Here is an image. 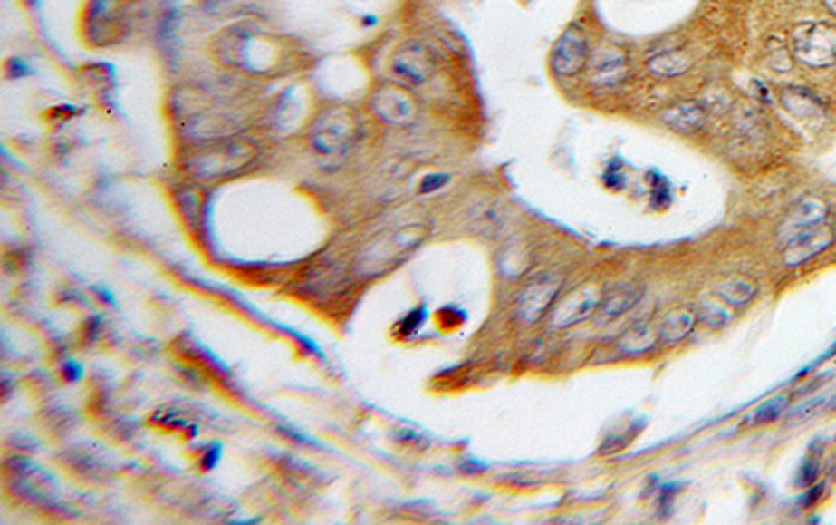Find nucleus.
Masks as SVG:
<instances>
[{"mask_svg":"<svg viewBox=\"0 0 836 525\" xmlns=\"http://www.w3.org/2000/svg\"><path fill=\"white\" fill-rule=\"evenodd\" d=\"M447 180H450V176L447 174H429V176H425L423 182H420L418 190L420 193H433V190H439L441 187H446Z\"/></svg>","mask_w":836,"mask_h":525,"instance_id":"25","label":"nucleus"},{"mask_svg":"<svg viewBox=\"0 0 836 525\" xmlns=\"http://www.w3.org/2000/svg\"><path fill=\"white\" fill-rule=\"evenodd\" d=\"M360 132L356 113L348 107H331L318 115L310 139L318 153L343 155L353 145Z\"/></svg>","mask_w":836,"mask_h":525,"instance_id":"3","label":"nucleus"},{"mask_svg":"<svg viewBox=\"0 0 836 525\" xmlns=\"http://www.w3.org/2000/svg\"><path fill=\"white\" fill-rule=\"evenodd\" d=\"M647 67H649V72L652 73V76L676 78V76H682V73L688 72L690 61H688V57H686L684 53H679V51H663V53L652 54V57L649 59Z\"/></svg>","mask_w":836,"mask_h":525,"instance_id":"18","label":"nucleus"},{"mask_svg":"<svg viewBox=\"0 0 836 525\" xmlns=\"http://www.w3.org/2000/svg\"><path fill=\"white\" fill-rule=\"evenodd\" d=\"M832 241H834V233L831 227H826V224H818V227L801 230V233L791 237L783 245L784 264L791 266V268H797V266L810 262L812 258H815L824 249L831 248Z\"/></svg>","mask_w":836,"mask_h":525,"instance_id":"9","label":"nucleus"},{"mask_svg":"<svg viewBox=\"0 0 836 525\" xmlns=\"http://www.w3.org/2000/svg\"><path fill=\"white\" fill-rule=\"evenodd\" d=\"M822 404H824V398H813V400L807 402V404L799 406V408H794L791 417H793V419H807V417H812V414H813L815 411H818V408H820Z\"/></svg>","mask_w":836,"mask_h":525,"instance_id":"26","label":"nucleus"},{"mask_svg":"<svg viewBox=\"0 0 836 525\" xmlns=\"http://www.w3.org/2000/svg\"><path fill=\"white\" fill-rule=\"evenodd\" d=\"M425 320H427V308L425 306H420V308L417 310H412L410 315H408L402 323H399V329H402V335L404 337H410L414 335V333H417L420 326L425 325Z\"/></svg>","mask_w":836,"mask_h":525,"instance_id":"22","label":"nucleus"},{"mask_svg":"<svg viewBox=\"0 0 836 525\" xmlns=\"http://www.w3.org/2000/svg\"><path fill=\"white\" fill-rule=\"evenodd\" d=\"M822 490H824V488H822V486H815L813 490H810V494H807V496H805V499H803V504H813L815 501H818V499H820V494H822Z\"/></svg>","mask_w":836,"mask_h":525,"instance_id":"28","label":"nucleus"},{"mask_svg":"<svg viewBox=\"0 0 836 525\" xmlns=\"http://www.w3.org/2000/svg\"><path fill=\"white\" fill-rule=\"evenodd\" d=\"M786 395H778V398H772V400H767L764 402V404H761L755 414H753V419H755L757 423H770L774 419H778L780 414L784 413V408H786Z\"/></svg>","mask_w":836,"mask_h":525,"instance_id":"21","label":"nucleus"},{"mask_svg":"<svg viewBox=\"0 0 836 525\" xmlns=\"http://www.w3.org/2000/svg\"><path fill=\"white\" fill-rule=\"evenodd\" d=\"M562 289V278L550 272H543L532 278L525 287H523L519 302H516V316L521 323L533 325L540 318L546 316V312L553 308L554 299L559 297Z\"/></svg>","mask_w":836,"mask_h":525,"instance_id":"5","label":"nucleus"},{"mask_svg":"<svg viewBox=\"0 0 836 525\" xmlns=\"http://www.w3.org/2000/svg\"><path fill=\"white\" fill-rule=\"evenodd\" d=\"M757 293V285L746 277H730L724 283H719L717 296L730 306L749 304Z\"/></svg>","mask_w":836,"mask_h":525,"instance_id":"19","label":"nucleus"},{"mask_svg":"<svg viewBox=\"0 0 836 525\" xmlns=\"http://www.w3.org/2000/svg\"><path fill=\"white\" fill-rule=\"evenodd\" d=\"M601 291L594 285H583V287L571 291L553 312V326L556 329H569V326L580 325L590 318L601 306Z\"/></svg>","mask_w":836,"mask_h":525,"instance_id":"10","label":"nucleus"},{"mask_svg":"<svg viewBox=\"0 0 836 525\" xmlns=\"http://www.w3.org/2000/svg\"><path fill=\"white\" fill-rule=\"evenodd\" d=\"M437 61L433 53L420 43H408L399 46L391 59V70L408 86L423 84L435 73Z\"/></svg>","mask_w":836,"mask_h":525,"instance_id":"8","label":"nucleus"},{"mask_svg":"<svg viewBox=\"0 0 836 525\" xmlns=\"http://www.w3.org/2000/svg\"><path fill=\"white\" fill-rule=\"evenodd\" d=\"M661 120L679 134H697L706 122V107L701 101L684 99L665 109Z\"/></svg>","mask_w":836,"mask_h":525,"instance_id":"13","label":"nucleus"},{"mask_svg":"<svg viewBox=\"0 0 836 525\" xmlns=\"http://www.w3.org/2000/svg\"><path fill=\"white\" fill-rule=\"evenodd\" d=\"M372 112L391 126H408L417 120L418 107L410 92L402 86L383 84L372 94Z\"/></svg>","mask_w":836,"mask_h":525,"instance_id":"7","label":"nucleus"},{"mask_svg":"<svg viewBox=\"0 0 836 525\" xmlns=\"http://www.w3.org/2000/svg\"><path fill=\"white\" fill-rule=\"evenodd\" d=\"M658 335L657 331H652L649 325H636L623 333L620 339V350L625 354H644L650 352L657 345Z\"/></svg>","mask_w":836,"mask_h":525,"instance_id":"20","label":"nucleus"},{"mask_svg":"<svg viewBox=\"0 0 836 525\" xmlns=\"http://www.w3.org/2000/svg\"><path fill=\"white\" fill-rule=\"evenodd\" d=\"M794 59L813 70H824L836 63V25L826 22H810L794 27L793 32Z\"/></svg>","mask_w":836,"mask_h":525,"instance_id":"4","label":"nucleus"},{"mask_svg":"<svg viewBox=\"0 0 836 525\" xmlns=\"http://www.w3.org/2000/svg\"><path fill=\"white\" fill-rule=\"evenodd\" d=\"M780 101H783L786 112L794 115V120L807 122V124L824 120V105L805 88H784L783 94H780Z\"/></svg>","mask_w":836,"mask_h":525,"instance_id":"14","label":"nucleus"},{"mask_svg":"<svg viewBox=\"0 0 836 525\" xmlns=\"http://www.w3.org/2000/svg\"><path fill=\"white\" fill-rule=\"evenodd\" d=\"M644 296V289L638 285H621L613 291H609L607 296L601 299L598 312H601L602 320H617L623 315H628L631 308H636V304L640 302Z\"/></svg>","mask_w":836,"mask_h":525,"instance_id":"15","label":"nucleus"},{"mask_svg":"<svg viewBox=\"0 0 836 525\" xmlns=\"http://www.w3.org/2000/svg\"><path fill=\"white\" fill-rule=\"evenodd\" d=\"M629 73L628 59L615 49H607L598 53L592 63H590V82L601 88H615L625 82Z\"/></svg>","mask_w":836,"mask_h":525,"instance_id":"12","label":"nucleus"},{"mask_svg":"<svg viewBox=\"0 0 836 525\" xmlns=\"http://www.w3.org/2000/svg\"><path fill=\"white\" fill-rule=\"evenodd\" d=\"M818 473H820V462L815 459H807L803 462V467L799 469L797 483L801 488H810V486H813V481L818 480Z\"/></svg>","mask_w":836,"mask_h":525,"instance_id":"23","label":"nucleus"},{"mask_svg":"<svg viewBox=\"0 0 836 525\" xmlns=\"http://www.w3.org/2000/svg\"><path fill=\"white\" fill-rule=\"evenodd\" d=\"M590 61V43L586 32L580 25H571L561 34V38L556 40L553 57V72L561 78H571L583 72L588 67Z\"/></svg>","mask_w":836,"mask_h":525,"instance_id":"6","label":"nucleus"},{"mask_svg":"<svg viewBox=\"0 0 836 525\" xmlns=\"http://www.w3.org/2000/svg\"><path fill=\"white\" fill-rule=\"evenodd\" d=\"M63 373H65L67 381H78L82 377V368L76 363H67L65 368H63Z\"/></svg>","mask_w":836,"mask_h":525,"instance_id":"27","label":"nucleus"},{"mask_svg":"<svg viewBox=\"0 0 836 525\" xmlns=\"http://www.w3.org/2000/svg\"><path fill=\"white\" fill-rule=\"evenodd\" d=\"M427 230L418 224H410L396 230V233L380 235L375 241L366 245L360 251L356 260V270L362 277H379L385 270H391L393 266H398L425 241Z\"/></svg>","mask_w":836,"mask_h":525,"instance_id":"1","label":"nucleus"},{"mask_svg":"<svg viewBox=\"0 0 836 525\" xmlns=\"http://www.w3.org/2000/svg\"><path fill=\"white\" fill-rule=\"evenodd\" d=\"M822 3L826 5V9L832 13V15H836V0H822Z\"/></svg>","mask_w":836,"mask_h":525,"instance_id":"29","label":"nucleus"},{"mask_svg":"<svg viewBox=\"0 0 836 525\" xmlns=\"http://www.w3.org/2000/svg\"><path fill=\"white\" fill-rule=\"evenodd\" d=\"M703 318L713 326H722L728 323V312H725L724 306H719L717 302H709V304H705V308H703Z\"/></svg>","mask_w":836,"mask_h":525,"instance_id":"24","label":"nucleus"},{"mask_svg":"<svg viewBox=\"0 0 836 525\" xmlns=\"http://www.w3.org/2000/svg\"><path fill=\"white\" fill-rule=\"evenodd\" d=\"M828 218V206L822 199H801L797 206H794L788 216L783 220L778 228V243L784 245L788 238L794 237L801 230H807L812 227H818V224H824Z\"/></svg>","mask_w":836,"mask_h":525,"instance_id":"11","label":"nucleus"},{"mask_svg":"<svg viewBox=\"0 0 836 525\" xmlns=\"http://www.w3.org/2000/svg\"><path fill=\"white\" fill-rule=\"evenodd\" d=\"M697 320L698 316L692 308H676L674 312H669L668 316H663L661 323H658L657 335L665 344H677L682 342L686 335H690Z\"/></svg>","mask_w":836,"mask_h":525,"instance_id":"17","label":"nucleus"},{"mask_svg":"<svg viewBox=\"0 0 836 525\" xmlns=\"http://www.w3.org/2000/svg\"><path fill=\"white\" fill-rule=\"evenodd\" d=\"M11 473L15 475V488L19 492L30 496V499L36 501H44V499H53L54 486L53 477L46 475L44 472H40L38 467L25 465V469H11Z\"/></svg>","mask_w":836,"mask_h":525,"instance_id":"16","label":"nucleus"},{"mask_svg":"<svg viewBox=\"0 0 836 525\" xmlns=\"http://www.w3.org/2000/svg\"><path fill=\"white\" fill-rule=\"evenodd\" d=\"M255 158V147L249 141H217L190 155L187 166L199 179H222L241 172Z\"/></svg>","mask_w":836,"mask_h":525,"instance_id":"2","label":"nucleus"}]
</instances>
